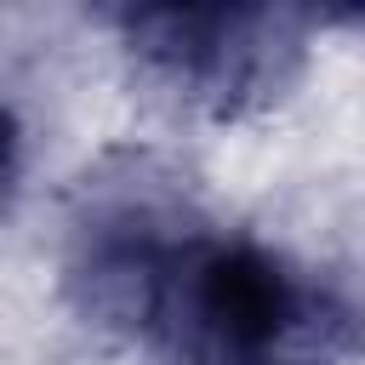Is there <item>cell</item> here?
I'll list each match as a JSON object with an SVG mask.
<instances>
[{"instance_id":"cell-2","label":"cell","mask_w":365,"mask_h":365,"mask_svg":"<svg viewBox=\"0 0 365 365\" xmlns=\"http://www.w3.org/2000/svg\"><path fill=\"white\" fill-rule=\"evenodd\" d=\"M131 63L205 120H251L308 68V17L285 6H120Z\"/></svg>"},{"instance_id":"cell-4","label":"cell","mask_w":365,"mask_h":365,"mask_svg":"<svg viewBox=\"0 0 365 365\" xmlns=\"http://www.w3.org/2000/svg\"><path fill=\"white\" fill-rule=\"evenodd\" d=\"M308 342L365 365V257L308 279Z\"/></svg>"},{"instance_id":"cell-3","label":"cell","mask_w":365,"mask_h":365,"mask_svg":"<svg viewBox=\"0 0 365 365\" xmlns=\"http://www.w3.org/2000/svg\"><path fill=\"white\" fill-rule=\"evenodd\" d=\"M308 336V279L268 245L205 234L165 285L143 348L171 365H257Z\"/></svg>"},{"instance_id":"cell-1","label":"cell","mask_w":365,"mask_h":365,"mask_svg":"<svg viewBox=\"0 0 365 365\" xmlns=\"http://www.w3.org/2000/svg\"><path fill=\"white\" fill-rule=\"evenodd\" d=\"M211 234L188 177L154 148L97 154L63 205V297L114 336L143 342L182 257Z\"/></svg>"},{"instance_id":"cell-5","label":"cell","mask_w":365,"mask_h":365,"mask_svg":"<svg viewBox=\"0 0 365 365\" xmlns=\"http://www.w3.org/2000/svg\"><path fill=\"white\" fill-rule=\"evenodd\" d=\"M257 365H297V354H274V359H257Z\"/></svg>"}]
</instances>
